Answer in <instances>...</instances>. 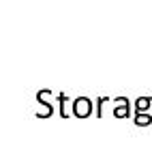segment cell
Wrapping results in <instances>:
<instances>
[{"label":"cell","instance_id":"cell-1","mask_svg":"<svg viewBox=\"0 0 152 146\" xmlns=\"http://www.w3.org/2000/svg\"><path fill=\"white\" fill-rule=\"evenodd\" d=\"M92 112H94V101L86 95H79L71 101V114L77 118H88Z\"/></svg>","mask_w":152,"mask_h":146},{"label":"cell","instance_id":"cell-2","mask_svg":"<svg viewBox=\"0 0 152 146\" xmlns=\"http://www.w3.org/2000/svg\"><path fill=\"white\" fill-rule=\"evenodd\" d=\"M56 99H58V105H60V116H62V118H69V116H71V112H69L66 105L71 103V97L66 95V92H58Z\"/></svg>","mask_w":152,"mask_h":146},{"label":"cell","instance_id":"cell-3","mask_svg":"<svg viewBox=\"0 0 152 146\" xmlns=\"http://www.w3.org/2000/svg\"><path fill=\"white\" fill-rule=\"evenodd\" d=\"M34 114H37L39 118H49V116L54 114V103H41Z\"/></svg>","mask_w":152,"mask_h":146},{"label":"cell","instance_id":"cell-4","mask_svg":"<svg viewBox=\"0 0 152 146\" xmlns=\"http://www.w3.org/2000/svg\"><path fill=\"white\" fill-rule=\"evenodd\" d=\"M52 95H54V92L49 90V88L37 90V101H39V105H41V103H52Z\"/></svg>","mask_w":152,"mask_h":146},{"label":"cell","instance_id":"cell-5","mask_svg":"<svg viewBox=\"0 0 152 146\" xmlns=\"http://www.w3.org/2000/svg\"><path fill=\"white\" fill-rule=\"evenodd\" d=\"M131 114V103L129 105H114V116L116 118H126Z\"/></svg>","mask_w":152,"mask_h":146},{"label":"cell","instance_id":"cell-6","mask_svg":"<svg viewBox=\"0 0 152 146\" xmlns=\"http://www.w3.org/2000/svg\"><path fill=\"white\" fill-rule=\"evenodd\" d=\"M150 97H139L137 101H135V112H146L148 108H150Z\"/></svg>","mask_w":152,"mask_h":146},{"label":"cell","instance_id":"cell-7","mask_svg":"<svg viewBox=\"0 0 152 146\" xmlns=\"http://www.w3.org/2000/svg\"><path fill=\"white\" fill-rule=\"evenodd\" d=\"M135 122H137V125H150V122H152V116H150V114H146V112H137V114H135Z\"/></svg>","mask_w":152,"mask_h":146},{"label":"cell","instance_id":"cell-8","mask_svg":"<svg viewBox=\"0 0 152 146\" xmlns=\"http://www.w3.org/2000/svg\"><path fill=\"white\" fill-rule=\"evenodd\" d=\"M109 101V97H96V101H94V108H96V116L101 118L103 116V105Z\"/></svg>","mask_w":152,"mask_h":146},{"label":"cell","instance_id":"cell-9","mask_svg":"<svg viewBox=\"0 0 152 146\" xmlns=\"http://www.w3.org/2000/svg\"><path fill=\"white\" fill-rule=\"evenodd\" d=\"M114 103L116 105H129V99L126 97H118V99H114Z\"/></svg>","mask_w":152,"mask_h":146}]
</instances>
